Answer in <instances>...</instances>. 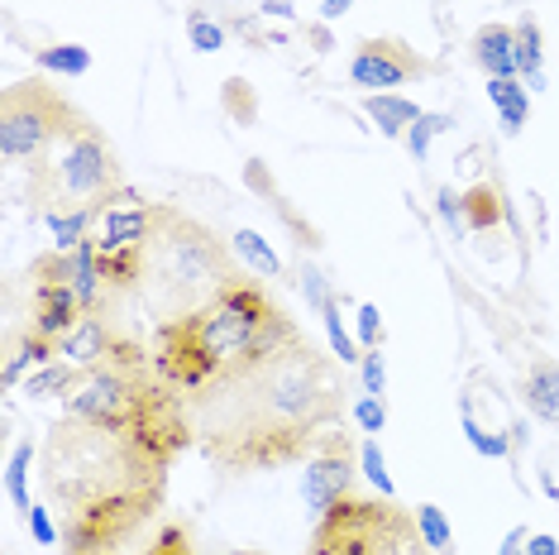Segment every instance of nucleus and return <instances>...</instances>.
I'll return each mask as SVG.
<instances>
[{
	"label": "nucleus",
	"mask_w": 559,
	"mask_h": 555,
	"mask_svg": "<svg viewBox=\"0 0 559 555\" xmlns=\"http://www.w3.org/2000/svg\"><path fill=\"white\" fill-rule=\"evenodd\" d=\"M340 393L345 388L330 355L297 335L283 350L221 374L211 388L187 398L192 440L206 450V460L235 474L297 464L301 456H316L321 440L340 426L345 416Z\"/></svg>",
	"instance_id": "f257e3e1"
},
{
	"label": "nucleus",
	"mask_w": 559,
	"mask_h": 555,
	"mask_svg": "<svg viewBox=\"0 0 559 555\" xmlns=\"http://www.w3.org/2000/svg\"><path fill=\"white\" fill-rule=\"evenodd\" d=\"M44 488L62 512V555H120L163 508L168 460L134 436L62 416L39 450Z\"/></svg>",
	"instance_id": "f03ea898"
},
{
	"label": "nucleus",
	"mask_w": 559,
	"mask_h": 555,
	"mask_svg": "<svg viewBox=\"0 0 559 555\" xmlns=\"http://www.w3.org/2000/svg\"><path fill=\"white\" fill-rule=\"evenodd\" d=\"M297 335V321L277 307L273 293H263L259 283L245 278L197 317L158 321L148 355H154V374L173 393L197 398L221 374L245 369V364L273 355Z\"/></svg>",
	"instance_id": "7ed1b4c3"
},
{
	"label": "nucleus",
	"mask_w": 559,
	"mask_h": 555,
	"mask_svg": "<svg viewBox=\"0 0 559 555\" xmlns=\"http://www.w3.org/2000/svg\"><path fill=\"white\" fill-rule=\"evenodd\" d=\"M235 283H245V273L225 255L221 235L192 221L187 211L158 206L154 235H148L144 249V283H139V297L154 311V326L197 317L211 302H221Z\"/></svg>",
	"instance_id": "20e7f679"
},
{
	"label": "nucleus",
	"mask_w": 559,
	"mask_h": 555,
	"mask_svg": "<svg viewBox=\"0 0 559 555\" xmlns=\"http://www.w3.org/2000/svg\"><path fill=\"white\" fill-rule=\"evenodd\" d=\"M82 130H92V120L48 82H15L0 96V158L10 168H29L39 178L58 149Z\"/></svg>",
	"instance_id": "39448f33"
},
{
	"label": "nucleus",
	"mask_w": 559,
	"mask_h": 555,
	"mask_svg": "<svg viewBox=\"0 0 559 555\" xmlns=\"http://www.w3.org/2000/svg\"><path fill=\"white\" fill-rule=\"evenodd\" d=\"M307 555H436L426 546L416 512H402L392 498H345L311 532Z\"/></svg>",
	"instance_id": "423d86ee"
},
{
	"label": "nucleus",
	"mask_w": 559,
	"mask_h": 555,
	"mask_svg": "<svg viewBox=\"0 0 559 555\" xmlns=\"http://www.w3.org/2000/svg\"><path fill=\"white\" fill-rule=\"evenodd\" d=\"M34 187H39V201H48V206L100 211L124 182H120V163L110 154V144L92 125V130H82L78 139H68L58 149L53 163L34 178Z\"/></svg>",
	"instance_id": "0eeeda50"
},
{
	"label": "nucleus",
	"mask_w": 559,
	"mask_h": 555,
	"mask_svg": "<svg viewBox=\"0 0 559 555\" xmlns=\"http://www.w3.org/2000/svg\"><path fill=\"white\" fill-rule=\"evenodd\" d=\"M354 494V460H349V436L330 432L321 440V450L301 464V503H307V512L321 522V517L335 508V503H345Z\"/></svg>",
	"instance_id": "6e6552de"
},
{
	"label": "nucleus",
	"mask_w": 559,
	"mask_h": 555,
	"mask_svg": "<svg viewBox=\"0 0 559 555\" xmlns=\"http://www.w3.org/2000/svg\"><path fill=\"white\" fill-rule=\"evenodd\" d=\"M430 62L416 58V48H406L402 39H364L349 58V82L368 86V92H388L412 78H426Z\"/></svg>",
	"instance_id": "1a4fd4ad"
},
{
	"label": "nucleus",
	"mask_w": 559,
	"mask_h": 555,
	"mask_svg": "<svg viewBox=\"0 0 559 555\" xmlns=\"http://www.w3.org/2000/svg\"><path fill=\"white\" fill-rule=\"evenodd\" d=\"M154 221H158V206L139 201L130 187H120L106 206L96 211V249L100 255H120V249H144L148 235H154Z\"/></svg>",
	"instance_id": "9d476101"
},
{
	"label": "nucleus",
	"mask_w": 559,
	"mask_h": 555,
	"mask_svg": "<svg viewBox=\"0 0 559 555\" xmlns=\"http://www.w3.org/2000/svg\"><path fill=\"white\" fill-rule=\"evenodd\" d=\"M86 317V307H82V297H78V287L72 283H34V302H29V326L24 331H34V335H44V340H58L72 331Z\"/></svg>",
	"instance_id": "9b49d317"
},
{
	"label": "nucleus",
	"mask_w": 559,
	"mask_h": 555,
	"mask_svg": "<svg viewBox=\"0 0 559 555\" xmlns=\"http://www.w3.org/2000/svg\"><path fill=\"white\" fill-rule=\"evenodd\" d=\"M116 331H110V321L100 317V311H86V317L72 326L68 335L58 340V359H68L72 369H100V364L110 359V350H116Z\"/></svg>",
	"instance_id": "f8f14e48"
},
{
	"label": "nucleus",
	"mask_w": 559,
	"mask_h": 555,
	"mask_svg": "<svg viewBox=\"0 0 559 555\" xmlns=\"http://www.w3.org/2000/svg\"><path fill=\"white\" fill-rule=\"evenodd\" d=\"M468 54H474V62L488 78H516V29L512 24H483Z\"/></svg>",
	"instance_id": "ddd939ff"
},
{
	"label": "nucleus",
	"mask_w": 559,
	"mask_h": 555,
	"mask_svg": "<svg viewBox=\"0 0 559 555\" xmlns=\"http://www.w3.org/2000/svg\"><path fill=\"white\" fill-rule=\"evenodd\" d=\"M521 402L531 408V416L559 426V369L555 364H531V374L521 378Z\"/></svg>",
	"instance_id": "4468645a"
},
{
	"label": "nucleus",
	"mask_w": 559,
	"mask_h": 555,
	"mask_svg": "<svg viewBox=\"0 0 559 555\" xmlns=\"http://www.w3.org/2000/svg\"><path fill=\"white\" fill-rule=\"evenodd\" d=\"M364 110H368V120H378V130H383L388 139L406 134L416 120H421V106H416V101L392 96V92H368L364 96Z\"/></svg>",
	"instance_id": "2eb2a0df"
},
{
	"label": "nucleus",
	"mask_w": 559,
	"mask_h": 555,
	"mask_svg": "<svg viewBox=\"0 0 559 555\" xmlns=\"http://www.w3.org/2000/svg\"><path fill=\"white\" fill-rule=\"evenodd\" d=\"M488 101H492V110L502 116L507 134H516L521 125H526V116H531V92H526V82L521 78H488Z\"/></svg>",
	"instance_id": "dca6fc26"
},
{
	"label": "nucleus",
	"mask_w": 559,
	"mask_h": 555,
	"mask_svg": "<svg viewBox=\"0 0 559 555\" xmlns=\"http://www.w3.org/2000/svg\"><path fill=\"white\" fill-rule=\"evenodd\" d=\"M516 78L526 82V92H545V48H540V24L521 20L516 24Z\"/></svg>",
	"instance_id": "f3484780"
},
{
	"label": "nucleus",
	"mask_w": 559,
	"mask_h": 555,
	"mask_svg": "<svg viewBox=\"0 0 559 555\" xmlns=\"http://www.w3.org/2000/svg\"><path fill=\"white\" fill-rule=\"evenodd\" d=\"M53 355H58L53 340H44L34 331H15V335H10V355H5V383L15 388L29 364H53Z\"/></svg>",
	"instance_id": "a211bd4d"
},
{
	"label": "nucleus",
	"mask_w": 559,
	"mask_h": 555,
	"mask_svg": "<svg viewBox=\"0 0 559 555\" xmlns=\"http://www.w3.org/2000/svg\"><path fill=\"white\" fill-rule=\"evenodd\" d=\"M44 225L53 235V249H78L82 239H92V225H96V211H68V206H48L44 211Z\"/></svg>",
	"instance_id": "6ab92c4d"
},
{
	"label": "nucleus",
	"mask_w": 559,
	"mask_h": 555,
	"mask_svg": "<svg viewBox=\"0 0 559 555\" xmlns=\"http://www.w3.org/2000/svg\"><path fill=\"white\" fill-rule=\"evenodd\" d=\"M82 369H72L68 359H53V364H39L29 378H24V398L44 402V398H68L72 388H78Z\"/></svg>",
	"instance_id": "aec40b11"
},
{
	"label": "nucleus",
	"mask_w": 559,
	"mask_h": 555,
	"mask_svg": "<svg viewBox=\"0 0 559 555\" xmlns=\"http://www.w3.org/2000/svg\"><path fill=\"white\" fill-rule=\"evenodd\" d=\"M502 216H507V206L492 182H478L464 192V231H492V225H502Z\"/></svg>",
	"instance_id": "412c9836"
},
{
	"label": "nucleus",
	"mask_w": 559,
	"mask_h": 555,
	"mask_svg": "<svg viewBox=\"0 0 559 555\" xmlns=\"http://www.w3.org/2000/svg\"><path fill=\"white\" fill-rule=\"evenodd\" d=\"M29 464H34V440H20V446L10 450V464H5V494H10V503H15L20 512L34 508V498H29Z\"/></svg>",
	"instance_id": "4be33fe9"
},
{
	"label": "nucleus",
	"mask_w": 559,
	"mask_h": 555,
	"mask_svg": "<svg viewBox=\"0 0 559 555\" xmlns=\"http://www.w3.org/2000/svg\"><path fill=\"white\" fill-rule=\"evenodd\" d=\"M34 62H39L44 72H58V78H82V72L92 68V48H82V44H53V48H39Z\"/></svg>",
	"instance_id": "5701e85b"
},
{
	"label": "nucleus",
	"mask_w": 559,
	"mask_h": 555,
	"mask_svg": "<svg viewBox=\"0 0 559 555\" xmlns=\"http://www.w3.org/2000/svg\"><path fill=\"white\" fill-rule=\"evenodd\" d=\"M416 527H421L426 546L436 555H454V532H450V522H444V512L436 503H421V508H416Z\"/></svg>",
	"instance_id": "b1692460"
},
{
	"label": "nucleus",
	"mask_w": 559,
	"mask_h": 555,
	"mask_svg": "<svg viewBox=\"0 0 559 555\" xmlns=\"http://www.w3.org/2000/svg\"><path fill=\"white\" fill-rule=\"evenodd\" d=\"M359 464H364V479L378 488V498H397V488H392V474H388V460H383V446H378V436H368L359 446Z\"/></svg>",
	"instance_id": "393cba45"
},
{
	"label": "nucleus",
	"mask_w": 559,
	"mask_h": 555,
	"mask_svg": "<svg viewBox=\"0 0 559 555\" xmlns=\"http://www.w3.org/2000/svg\"><path fill=\"white\" fill-rule=\"evenodd\" d=\"M450 116H444V110H430V116H426V110H421V120H416L412 125V130H406L402 139H406V149H412V158L416 163H421L426 154H430V139H436V134H444V130H450Z\"/></svg>",
	"instance_id": "a878e982"
},
{
	"label": "nucleus",
	"mask_w": 559,
	"mask_h": 555,
	"mask_svg": "<svg viewBox=\"0 0 559 555\" xmlns=\"http://www.w3.org/2000/svg\"><path fill=\"white\" fill-rule=\"evenodd\" d=\"M144 555H201V551H197V541H192V532H187L182 522H163L158 532L148 536Z\"/></svg>",
	"instance_id": "bb28decb"
},
{
	"label": "nucleus",
	"mask_w": 559,
	"mask_h": 555,
	"mask_svg": "<svg viewBox=\"0 0 559 555\" xmlns=\"http://www.w3.org/2000/svg\"><path fill=\"white\" fill-rule=\"evenodd\" d=\"M235 249H239V255H245V259H249L259 273H269V278L283 273V263H277V255H273V249L263 245V239L253 235V231H239V235H235Z\"/></svg>",
	"instance_id": "cd10ccee"
},
{
	"label": "nucleus",
	"mask_w": 559,
	"mask_h": 555,
	"mask_svg": "<svg viewBox=\"0 0 559 555\" xmlns=\"http://www.w3.org/2000/svg\"><path fill=\"white\" fill-rule=\"evenodd\" d=\"M297 283H301V297L311 302V311H325L330 302H335V293H330V283L321 278L316 263H297Z\"/></svg>",
	"instance_id": "c85d7f7f"
},
{
	"label": "nucleus",
	"mask_w": 559,
	"mask_h": 555,
	"mask_svg": "<svg viewBox=\"0 0 559 555\" xmlns=\"http://www.w3.org/2000/svg\"><path fill=\"white\" fill-rule=\"evenodd\" d=\"M359 378H364V393H368V398H383V393H388V364H383V350H364Z\"/></svg>",
	"instance_id": "c756f323"
},
{
	"label": "nucleus",
	"mask_w": 559,
	"mask_h": 555,
	"mask_svg": "<svg viewBox=\"0 0 559 555\" xmlns=\"http://www.w3.org/2000/svg\"><path fill=\"white\" fill-rule=\"evenodd\" d=\"M187 34H192V48H197V54H215V48H225V29H221V24H211L206 15H192V20H187Z\"/></svg>",
	"instance_id": "7c9ffc66"
},
{
	"label": "nucleus",
	"mask_w": 559,
	"mask_h": 555,
	"mask_svg": "<svg viewBox=\"0 0 559 555\" xmlns=\"http://www.w3.org/2000/svg\"><path fill=\"white\" fill-rule=\"evenodd\" d=\"M354 422H359V432H368V436H378L388 426V408H383V398H359L354 402Z\"/></svg>",
	"instance_id": "2f4dec72"
},
{
	"label": "nucleus",
	"mask_w": 559,
	"mask_h": 555,
	"mask_svg": "<svg viewBox=\"0 0 559 555\" xmlns=\"http://www.w3.org/2000/svg\"><path fill=\"white\" fill-rule=\"evenodd\" d=\"M383 345V317H378L373 302L359 307V350H378Z\"/></svg>",
	"instance_id": "473e14b6"
},
{
	"label": "nucleus",
	"mask_w": 559,
	"mask_h": 555,
	"mask_svg": "<svg viewBox=\"0 0 559 555\" xmlns=\"http://www.w3.org/2000/svg\"><path fill=\"white\" fill-rule=\"evenodd\" d=\"M24 522H29V532H34V541H39V546H58V527H53V517H48L44 508H39V503H34V508L29 512H24Z\"/></svg>",
	"instance_id": "72a5a7b5"
},
{
	"label": "nucleus",
	"mask_w": 559,
	"mask_h": 555,
	"mask_svg": "<svg viewBox=\"0 0 559 555\" xmlns=\"http://www.w3.org/2000/svg\"><path fill=\"white\" fill-rule=\"evenodd\" d=\"M440 221L454 225V231H464V192H454V187H440Z\"/></svg>",
	"instance_id": "f704fd0d"
},
{
	"label": "nucleus",
	"mask_w": 559,
	"mask_h": 555,
	"mask_svg": "<svg viewBox=\"0 0 559 555\" xmlns=\"http://www.w3.org/2000/svg\"><path fill=\"white\" fill-rule=\"evenodd\" d=\"M225 101H230V110L239 120H249L253 116V101H249V82H230L225 86Z\"/></svg>",
	"instance_id": "c9c22d12"
},
{
	"label": "nucleus",
	"mask_w": 559,
	"mask_h": 555,
	"mask_svg": "<svg viewBox=\"0 0 559 555\" xmlns=\"http://www.w3.org/2000/svg\"><path fill=\"white\" fill-rule=\"evenodd\" d=\"M526 555H559V541L555 536H526Z\"/></svg>",
	"instance_id": "e433bc0d"
},
{
	"label": "nucleus",
	"mask_w": 559,
	"mask_h": 555,
	"mask_svg": "<svg viewBox=\"0 0 559 555\" xmlns=\"http://www.w3.org/2000/svg\"><path fill=\"white\" fill-rule=\"evenodd\" d=\"M259 10H263V15H277V20H292V15H297V10H292L287 0H263Z\"/></svg>",
	"instance_id": "4c0bfd02"
},
{
	"label": "nucleus",
	"mask_w": 559,
	"mask_h": 555,
	"mask_svg": "<svg viewBox=\"0 0 559 555\" xmlns=\"http://www.w3.org/2000/svg\"><path fill=\"white\" fill-rule=\"evenodd\" d=\"M521 541H526V532H521V527H512V532H507V541H502V551H498V555H521Z\"/></svg>",
	"instance_id": "58836bf2"
},
{
	"label": "nucleus",
	"mask_w": 559,
	"mask_h": 555,
	"mask_svg": "<svg viewBox=\"0 0 559 555\" xmlns=\"http://www.w3.org/2000/svg\"><path fill=\"white\" fill-rule=\"evenodd\" d=\"M349 5H354V0H321V15H325V20H340Z\"/></svg>",
	"instance_id": "ea45409f"
},
{
	"label": "nucleus",
	"mask_w": 559,
	"mask_h": 555,
	"mask_svg": "<svg viewBox=\"0 0 559 555\" xmlns=\"http://www.w3.org/2000/svg\"><path fill=\"white\" fill-rule=\"evenodd\" d=\"M521 555H526V546H521Z\"/></svg>",
	"instance_id": "a19ab883"
}]
</instances>
